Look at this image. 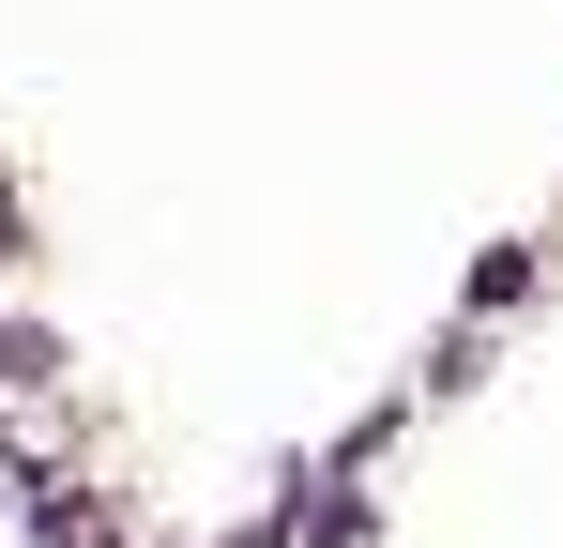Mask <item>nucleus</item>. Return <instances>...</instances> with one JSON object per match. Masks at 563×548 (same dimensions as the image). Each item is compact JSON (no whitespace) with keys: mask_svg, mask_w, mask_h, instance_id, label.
Wrapping results in <instances>:
<instances>
[{"mask_svg":"<svg viewBox=\"0 0 563 548\" xmlns=\"http://www.w3.org/2000/svg\"><path fill=\"white\" fill-rule=\"evenodd\" d=\"M0 260H15V213H0Z\"/></svg>","mask_w":563,"mask_h":548,"instance_id":"1","label":"nucleus"}]
</instances>
